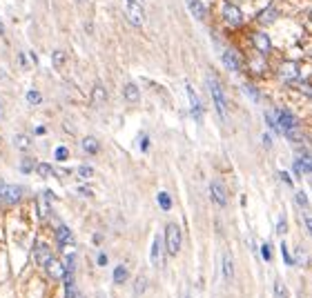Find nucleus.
<instances>
[{
	"mask_svg": "<svg viewBox=\"0 0 312 298\" xmlns=\"http://www.w3.org/2000/svg\"><path fill=\"white\" fill-rule=\"evenodd\" d=\"M165 247H167L169 256H179L181 251V229L176 223H169L165 227Z\"/></svg>",
	"mask_w": 312,
	"mask_h": 298,
	"instance_id": "nucleus-1",
	"label": "nucleus"
},
{
	"mask_svg": "<svg viewBox=\"0 0 312 298\" xmlns=\"http://www.w3.org/2000/svg\"><path fill=\"white\" fill-rule=\"evenodd\" d=\"M207 85H210V91H212V98H214V105H217L219 114L225 118V114H228V103H225V96H223V89L221 85L217 83V80L207 78Z\"/></svg>",
	"mask_w": 312,
	"mask_h": 298,
	"instance_id": "nucleus-2",
	"label": "nucleus"
},
{
	"mask_svg": "<svg viewBox=\"0 0 312 298\" xmlns=\"http://www.w3.org/2000/svg\"><path fill=\"white\" fill-rule=\"evenodd\" d=\"M125 11H127V20L132 22L134 27H141L145 22V11H143V7H141V2L125 0Z\"/></svg>",
	"mask_w": 312,
	"mask_h": 298,
	"instance_id": "nucleus-3",
	"label": "nucleus"
},
{
	"mask_svg": "<svg viewBox=\"0 0 312 298\" xmlns=\"http://www.w3.org/2000/svg\"><path fill=\"white\" fill-rule=\"evenodd\" d=\"M223 16H225V22L232 27H239L241 22H243V14H241V9L234 5H225L223 7Z\"/></svg>",
	"mask_w": 312,
	"mask_h": 298,
	"instance_id": "nucleus-4",
	"label": "nucleus"
},
{
	"mask_svg": "<svg viewBox=\"0 0 312 298\" xmlns=\"http://www.w3.org/2000/svg\"><path fill=\"white\" fill-rule=\"evenodd\" d=\"M20 196H22V187H18V185H7L0 192V198L5 200V203H18Z\"/></svg>",
	"mask_w": 312,
	"mask_h": 298,
	"instance_id": "nucleus-5",
	"label": "nucleus"
},
{
	"mask_svg": "<svg viewBox=\"0 0 312 298\" xmlns=\"http://www.w3.org/2000/svg\"><path fill=\"white\" fill-rule=\"evenodd\" d=\"M210 196H212V200H214L217 205H221V207L228 205V193H225V187H223L221 183H212L210 185Z\"/></svg>",
	"mask_w": 312,
	"mask_h": 298,
	"instance_id": "nucleus-6",
	"label": "nucleus"
},
{
	"mask_svg": "<svg viewBox=\"0 0 312 298\" xmlns=\"http://www.w3.org/2000/svg\"><path fill=\"white\" fill-rule=\"evenodd\" d=\"M276 127H279L281 131H286V129H292V127H299V123H296V118L290 114V111L281 109L279 118H276Z\"/></svg>",
	"mask_w": 312,
	"mask_h": 298,
	"instance_id": "nucleus-7",
	"label": "nucleus"
},
{
	"mask_svg": "<svg viewBox=\"0 0 312 298\" xmlns=\"http://www.w3.org/2000/svg\"><path fill=\"white\" fill-rule=\"evenodd\" d=\"M45 269H47V274L52 278H56V280H60V278L65 276V265L60 261H56V258H49V261L45 263Z\"/></svg>",
	"mask_w": 312,
	"mask_h": 298,
	"instance_id": "nucleus-8",
	"label": "nucleus"
},
{
	"mask_svg": "<svg viewBox=\"0 0 312 298\" xmlns=\"http://www.w3.org/2000/svg\"><path fill=\"white\" fill-rule=\"evenodd\" d=\"M49 258H52V249H49L45 243H36V247H34V261L45 267V263H47Z\"/></svg>",
	"mask_w": 312,
	"mask_h": 298,
	"instance_id": "nucleus-9",
	"label": "nucleus"
},
{
	"mask_svg": "<svg viewBox=\"0 0 312 298\" xmlns=\"http://www.w3.org/2000/svg\"><path fill=\"white\" fill-rule=\"evenodd\" d=\"M187 87V96H190V103H192V116H194V121L196 123H201L203 121V109H201V100L196 98L194 94V89L190 87V85H185Z\"/></svg>",
	"mask_w": 312,
	"mask_h": 298,
	"instance_id": "nucleus-10",
	"label": "nucleus"
},
{
	"mask_svg": "<svg viewBox=\"0 0 312 298\" xmlns=\"http://www.w3.org/2000/svg\"><path fill=\"white\" fill-rule=\"evenodd\" d=\"M252 42H254V47H257V52L263 53V56L270 52V47H272V42H270V38H268V34H254Z\"/></svg>",
	"mask_w": 312,
	"mask_h": 298,
	"instance_id": "nucleus-11",
	"label": "nucleus"
},
{
	"mask_svg": "<svg viewBox=\"0 0 312 298\" xmlns=\"http://www.w3.org/2000/svg\"><path fill=\"white\" fill-rule=\"evenodd\" d=\"M185 2H187V7H190L192 16H196L199 20H205L207 11H205V5H203L201 0H185Z\"/></svg>",
	"mask_w": 312,
	"mask_h": 298,
	"instance_id": "nucleus-12",
	"label": "nucleus"
},
{
	"mask_svg": "<svg viewBox=\"0 0 312 298\" xmlns=\"http://www.w3.org/2000/svg\"><path fill=\"white\" fill-rule=\"evenodd\" d=\"M223 65L230 69V71H241V60L234 52H225L223 53Z\"/></svg>",
	"mask_w": 312,
	"mask_h": 298,
	"instance_id": "nucleus-13",
	"label": "nucleus"
},
{
	"mask_svg": "<svg viewBox=\"0 0 312 298\" xmlns=\"http://www.w3.org/2000/svg\"><path fill=\"white\" fill-rule=\"evenodd\" d=\"M56 243H58V247H67L69 243H72V229L60 225L58 229H56Z\"/></svg>",
	"mask_w": 312,
	"mask_h": 298,
	"instance_id": "nucleus-14",
	"label": "nucleus"
},
{
	"mask_svg": "<svg viewBox=\"0 0 312 298\" xmlns=\"http://www.w3.org/2000/svg\"><path fill=\"white\" fill-rule=\"evenodd\" d=\"M296 76H299V67H296V63H286L283 67H281V78L283 80H294Z\"/></svg>",
	"mask_w": 312,
	"mask_h": 298,
	"instance_id": "nucleus-15",
	"label": "nucleus"
},
{
	"mask_svg": "<svg viewBox=\"0 0 312 298\" xmlns=\"http://www.w3.org/2000/svg\"><path fill=\"white\" fill-rule=\"evenodd\" d=\"M275 20H276V9H275V7H268V9H263L259 14V22H261V25H272Z\"/></svg>",
	"mask_w": 312,
	"mask_h": 298,
	"instance_id": "nucleus-16",
	"label": "nucleus"
},
{
	"mask_svg": "<svg viewBox=\"0 0 312 298\" xmlns=\"http://www.w3.org/2000/svg\"><path fill=\"white\" fill-rule=\"evenodd\" d=\"M123 96H125L129 103H136L138 100V87L134 83H127L125 87H123Z\"/></svg>",
	"mask_w": 312,
	"mask_h": 298,
	"instance_id": "nucleus-17",
	"label": "nucleus"
},
{
	"mask_svg": "<svg viewBox=\"0 0 312 298\" xmlns=\"http://www.w3.org/2000/svg\"><path fill=\"white\" fill-rule=\"evenodd\" d=\"M223 276L228 278V280L234 278V265H232V256H230V254L223 256Z\"/></svg>",
	"mask_w": 312,
	"mask_h": 298,
	"instance_id": "nucleus-18",
	"label": "nucleus"
},
{
	"mask_svg": "<svg viewBox=\"0 0 312 298\" xmlns=\"http://www.w3.org/2000/svg\"><path fill=\"white\" fill-rule=\"evenodd\" d=\"M161 261V236H154L152 243V265H159Z\"/></svg>",
	"mask_w": 312,
	"mask_h": 298,
	"instance_id": "nucleus-19",
	"label": "nucleus"
},
{
	"mask_svg": "<svg viewBox=\"0 0 312 298\" xmlns=\"http://www.w3.org/2000/svg\"><path fill=\"white\" fill-rule=\"evenodd\" d=\"M125 280H127V269L123 265H118L116 269H114V282H116V285H123Z\"/></svg>",
	"mask_w": 312,
	"mask_h": 298,
	"instance_id": "nucleus-20",
	"label": "nucleus"
},
{
	"mask_svg": "<svg viewBox=\"0 0 312 298\" xmlns=\"http://www.w3.org/2000/svg\"><path fill=\"white\" fill-rule=\"evenodd\" d=\"M83 149L87 154H96V152H98V142H96L94 138H85V140H83Z\"/></svg>",
	"mask_w": 312,
	"mask_h": 298,
	"instance_id": "nucleus-21",
	"label": "nucleus"
},
{
	"mask_svg": "<svg viewBox=\"0 0 312 298\" xmlns=\"http://www.w3.org/2000/svg\"><path fill=\"white\" fill-rule=\"evenodd\" d=\"M34 169H36V172L40 174L42 178H49V176H52V174H54L52 165H47V162H40V165H36V167H34Z\"/></svg>",
	"mask_w": 312,
	"mask_h": 298,
	"instance_id": "nucleus-22",
	"label": "nucleus"
},
{
	"mask_svg": "<svg viewBox=\"0 0 312 298\" xmlns=\"http://www.w3.org/2000/svg\"><path fill=\"white\" fill-rule=\"evenodd\" d=\"M156 200H159V205H161V207H163L165 211H167V210H172V198H169V196H167V193H165V192H161V193H159V198H156Z\"/></svg>",
	"mask_w": 312,
	"mask_h": 298,
	"instance_id": "nucleus-23",
	"label": "nucleus"
},
{
	"mask_svg": "<svg viewBox=\"0 0 312 298\" xmlns=\"http://www.w3.org/2000/svg\"><path fill=\"white\" fill-rule=\"evenodd\" d=\"M107 96H105V89H103V85H96L94 87V100L96 103H103Z\"/></svg>",
	"mask_w": 312,
	"mask_h": 298,
	"instance_id": "nucleus-24",
	"label": "nucleus"
},
{
	"mask_svg": "<svg viewBox=\"0 0 312 298\" xmlns=\"http://www.w3.org/2000/svg\"><path fill=\"white\" fill-rule=\"evenodd\" d=\"M275 296L276 298H288V292H286V287H283V282L281 280L275 282Z\"/></svg>",
	"mask_w": 312,
	"mask_h": 298,
	"instance_id": "nucleus-25",
	"label": "nucleus"
},
{
	"mask_svg": "<svg viewBox=\"0 0 312 298\" xmlns=\"http://www.w3.org/2000/svg\"><path fill=\"white\" fill-rule=\"evenodd\" d=\"M134 292H136V296H141V294L145 292V278L143 276L136 278V287H134Z\"/></svg>",
	"mask_w": 312,
	"mask_h": 298,
	"instance_id": "nucleus-26",
	"label": "nucleus"
},
{
	"mask_svg": "<svg viewBox=\"0 0 312 298\" xmlns=\"http://www.w3.org/2000/svg\"><path fill=\"white\" fill-rule=\"evenodd\" d=\"M27 100H29L32 105H38V103L42 100V96L38 94V91H29V94H27Z\"/></svg>",
	"mask_w": 312,
	"mask_h": 298,
	"instance_id": "nucleus-27",
	"label": "nucleus"
},
{
	"mask_svg": "<svg viewBox=\"0 0 312 298\" xmlns=\"http://www.w3.org/2000/svg\"><path fill=\"white\" fill-rule=\"evenodd\" d=\"M281 254H283V261H286L288 265H294V261H292V258H290V251H288L286 243H281Z\"/></svg>",
	"mask_w": 312,
	"mask_h": 298,
	"instance_id": "nucleus-28",
	"label": "nucleus"
},
{
	"mask_svg": "<svg viewBox=\"0 0 312 298\" xmlns=\"http://www.w3.org/2000/svg\"><path fill=\"white\" fill-rule=\"evenodd\" d=\"M16 147H20V149H27V147H29V138L27 136H16Z\"/></svg>",
	"mask_w": 312,
	"mask_h": 298,
	"instance_id": "nucleus-29",
	"label": "nucleus"
},
{
	"mask_svg": "<svg viewBox=\"0 0 312 298\" xmlns=\"http://www.w3.org/2000/svg\"><path fill=\"white\" fill-rule=\"evenodd\" d=\"M276 231H279V234H286V231H288V220H286V216H281V218H279Z\"/></svg>",
	"mask_w": 312,
	"mask_h": 298,
	"instance_id": "nucleus-30",
	"label": "nucleus"
},
{
	"mask_svg": "<svg viewBox=\"0 0 312 298\" xmlns=\"http://www.w3.org/2000/svg\"><path fill=\"white\" fill-rule=\"evenodd\" d=\"M296 203H299V207H308V196L303 192H296Z\"/></svg>",
	"mask_w": 312,
	"mask_h": 298,
	"instance_id": "nucleus-31",
	"label": "nucleus"
},
{
	"mask_svg": "<svg viewBox=\"0 0 312 298\" xmlns=\"http://www.w3.org/2000/svg\"><path fill=\"white\" fill-rule=\"evenodd\" d=\"M78 174H80V178H90L92 174H94V169L87 167V165H83V167H78Z\"/></svg>",
	"mask_w": 312,
	"mask_h": 298,
	"instance_id": "nucleus-32",
	"label": "nucleus"
},
{
	"mask_svg": "<svg viewBox=\"0 0 312 298\" xmlns=\"http://www.w3.org/2000/svg\"><path fill=\"white\" fill-rule=\"evenodd\" d=\"M261 256H263L265 261H272V251H270V245H263V247H261Z\"/></svg>",
	"mask_w": 312,
	"mask_h": 298,
	"instance_id": "nucleus-33",
	"label": "nucleus"
},
{
	"mask_svg": "<svg viewBox=\"0 0 312 298\" xmlns=\"http://www.w3.org/2000/svg\"><path fill=\"white\" fill-rule=\"evenodd\" d=\"M20 167H22V172H25V174H29V172H32V169H34V162L29 160V158H25V160H22V165H20Z\"/></svg>",
	"mask_w": 312,
	"mask_h": 298,
	"instance_id": "nucleus-34",
	"label": "nucleus"
},
{
	"mask_svg": "<svg viewBox=\"0 0 312 298\" xmlns=\"http://www.w3.org/2000/svg\"><path fill=\"white\" fill-rule=\"evenodd\" d=\"M56 158H58V160H67V149H65V147H58V149H56Z\"/></svg>",
	"mask_w": 312,
	"mask_h": 298,
	"instance_id": "nucleus-35",
	"label": "nucleus"
},
{
	"mask_svg": "<svg viewBox=\"0 0 312 298\" xmlns=\"http://www.w3.org/2000/svg\"><path fill=\"white\" fill-rule=\"evenodd\" d=\"M38 207H40V218H45V216H47V203H45V200H40V203H38Z\"/></svg>",
	"mask_w": 312,
	"mask_h": 298,
	"instance_id": "nucleus-36",
	"label": "nucleus"
},
{
	"mask_svg": "<svg viewBox=\"0 0 312 298\" xmlns=\"http://www.w3.org/2000/svg\"><path fill=\"white\" fill-rule=\"evenodd\" d=\"M65 60V53L63 52H56V56H54V65H60Z\"/></svg>",
	"mask_w": 312,
	"mask_h": 298,
	"instance_id": "nucleus-37",
	"label": "nucleus"
},
{
	"mask_svg": "<svg viewBox=\"0 0 312 298\" xmlns=\"http://www.w3.org/2000/svg\"><path fill=\"white\" fill-rule=\"evenodd\" d=\"M279 176H281V180H283V183H286V185H292V178H290V176H288V174H286V172H281V174H279Z\"/></svg>",
	"mask_w": 312,
	"mask_h": 298,
	"instance_id": "nucleus-38",
	"label": "nucleus"
},
{
	"mask_svg": "<svg viewBox=\"0 0 312 298\" xmlns=\"http://www.w3.org/2000/svg\"><path fill=\"white\" fill-rule=\"evenodd\" d=\"M263 145H265V147H270V145H272V138H270V134H263Z\"/></svg>",
	"mask_w": 312,
	"mask_h": 298,
	"instance_id": "nucleus-39",
	"label": "nucleus"
},
{
	"mask_svg": "<svg viewBox=\"0 0 312 298\" xmlns=\"http://www.w3.org/2000/svg\"><path fill=\"white\" fill-rule=\"evenodd\" d=\"M303 223H306V231H308V234H310V216H303Z\"/></svg>",
	"mask_w": 312,
	"mask_h": 298,
	"instance_id": "nucleus-40",
	"label": "nucleus"
},
{
	"mask_svg": "<svg viewBox=\"0 0 312 298\" xmlns=\"http://www.w3.org/2000/svg\"><path fill=\"white\" fill-rule=\"evenodd\" d=\"M248 94H250V96H252V98H254V100L259 98V94H257V89H254V87H248Z\"/></svg>",
	"mask_w": 312,
	"mask_h": 298,
	"instance_id": "nucleus-41",
	"label": "nucleus"
},
{
	"mask_svg": "<svg viewBox=\"0 0 312 298\" xmlns=\"http://www.w3.org/2000/svg\"><path fill=\"white\" fill-rule=\"evenodd\" d=\"M301 89H303V91H306V96H310V83H308V80L301 85Z\"/></svg>",
	"mask_w": 312,
	"mask_h": 298,
	"instance_id": "nucleus-42",
	"label": "nucleus"
},
{
	"mask_svg": "<svg viewBox=\"0 0 312 298\" xmlns=\"http://www.w3.org/2000/svg\"><path fill=\"white\" fill-rule=\"evenodd\" d=\"M98 265H107V256H105V254H101V256H98Z\"/></svg>",
	"mask_w": 312,
	"mask_h": 298,
	"instance_id": "nucleus-43",
	"label": "nucleus"
},
{
	"mask_svg": "<svg viewBox=\"0 0 312 298\" xmlns=\"http://www.w3.org/2000/svg\"><path fill=\"white\" fill-rule=\"evenodd\" d=\"M141 149H143V152L147 149V138H143V140H141Z\"/></svg>",
	"mask_w": 312,
	"mask_h": 298,
	"instance_id": "nucleus-44",
	"label": "nucleus"
},
{
	"mask_svg": "<svg viewBox=\"0 0 312 298\" xmlns=\"http://www.w3.org/2000/svg\"><path fill=\"white\" fill-rule=\"evenodd\" d=\"M2 34H5V25H2V22H0V36H2Z\"/></svg>",
	"mask_w": 312,
	"mask_h": 298,
	"instance_id": "nucleus-45",
	"label": "nucleus"
},
{
	"mask_svg": "<svg viewBox=\"0 0 312 298\" xmlns=\"http://www.w3.org/2000/svg\"><path fill=\"white\" fill-rule=\"evenodd\" d=\"M78 2H85V0H78Z\"/></svg>",
	"mask_w": 312,
	"mask_h": 298,
	"instance_id": "nucleus-46",
	"label": "nucleus"
},
{
	"mask_svg": "<svg viewBox=\"0 0 312 298\" xmlns=\"http://www.w3.org/2000/svg\"><path fill=\"white\" fill-rule=\"evenodd\" d=\"M132 2H138V0H132Z\"/></svg>",
	"mask_w": 312,
	"mask_h": 298,
	"instance_id": "nucleus-47",
	"label": "nucleus"
},
{
	"mask_svg": "<svg viewBox=\"0 0 312 298\" xmlns=\"http://www.w3.org/2000/svg\"><path fill=\"white\" fill-rule=\"evenodd\" d=\"M76 298H80V296H78V294H76Z\"/></svg>",
	"mask_w": 312,
	"mask_h": 298,
	"instance_id": "nucleus-48",
	"label": "nucleus"
},
{
	"mask_svg": "<svg viewBox=\"0 0 312 298\" xmlns=\"http://www.w3.org/2000/svg\"><path fill=\"white\" fill-rule=\"evenodd\" d=\"M183 298H187V296H183Z\"/></svg>",
	"mask_w": 312,
	"mask_h": 298,
	"instance_id": "nucleus-49",
	"label": "nucleus"
}]
</instances>
